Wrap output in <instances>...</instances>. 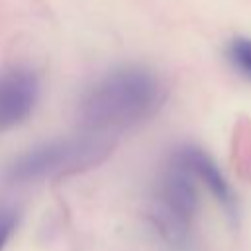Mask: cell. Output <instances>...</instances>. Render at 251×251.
<instances>
[{
	"label": "cell",
	"instance_id": "cell-6",
	"mask_svg": "<svg viewBox=\"0 0 251 251\" xmlns=\"http://www.w3.org/2000/svg\"><path fill=\"white\" fill-rule=\"evenodd\" d=\"M226 61L241 78L251 80V37H231L226 43Z\"/></svg>",
	"mask_w": 251,
	"mask_h": 251
},
{
	"label": "cell",
	"instance_id": "cell-4",
	"mask_svg": "<svg viewBox=\"0 0 251 251\" xmlns=\"http://www.w3.org/2000/svg\"><path fill=\"white\" fill-rule=\"evenodd\" d=\"M41 96V78L27 65H12L0 73V131L24 124Z\"/></svg>",
	"mask_w": 251,
	"mask_h": 251
},
{
	"label": "cell",
	"instance_id": "cell-7",
	"mask_svg": "<svg viewBox=\"0 0 251 251\" xmlns=\"http://www.w3.org/2000/svg\"><path fill=\"white\" fill-rule=\"evenodd\" d=\"M14 229H16V212L12 208L0 206V251L8 243Z\"/></svg>",
	"mask_w": 251,
	"mask_h": 251
},
{
	"label": "cell",
	"instance_id": "cell-2",
	"mask_svg": "<svg viewBox=\"0 0 251 251\" xmlns=\"http://www.w3.org/2000/svg\"><path fill=\"white\" fill-rule=\"evenodd\" d=\"M112 147L110 137L96 133L47 139L14 157L6 169V178L14 184H29L76 175L102 163Z\"/></svg>",
	"mask_w": 251,
	"mask_h": 251
},
{
	"label": "cell",
	"instance_id": "cell-5",
	"mask_svg": "<svg viewBox=\"0 0 251 251\" xmlns=\"http://www.w3.org/2000/svg\"><path fill=\"white\" fill-rule=\"evenodd\" d=\"M171 157L176 159L196 178V182L202 184L216 198V202L226 210V214H229L231 218L237 216V196L231 184L224 176L218 163L202 147L192 143H182L173 151Z\"/></svg>",
	"mask_w": 251,
	"mask_h": 251
},
{
	"label": "cell",
	"instance_id": "cell-1",
	"mask_svg": "<svg viewBox=\"0 0 251 251\" xmlns=\"http://www.w3.org/2000/svg\"><path fill=\"white\" fill-rule=\"evenodd\" d=\"M165 102V80L153 69L129 63L106 71L82 90L76 118L88 133L108 137L151 120Z\"/></svg>",
	"mask_w": 251,
	"mask_h": 251
},
{
	"label": "cell",
	"instance_id": "cell-3",
	"mask_svg": "<svg viewBox=\"0 0 251 251\" xmlns=\"http://www.w3.org/2000/svg\"><path fill=\"white\" fill-rule=\"evenodd\" d=\"M198 202L196 178L171 157L169 165L157 178L151 208L153 222L165 241L176 247L188 241L198 214Z\"/></svg>",
	"mask_w": 251,
	"mask_h": 251
}]
</instances>
